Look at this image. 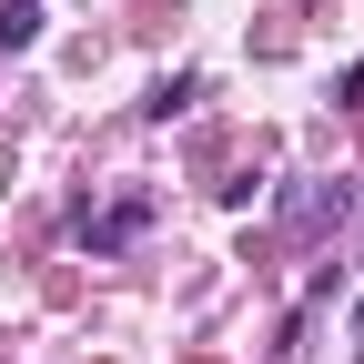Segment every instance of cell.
Listing matches in <instances>:
<instances>
[{"instance_id":"1","label":"cell","mask_w":364,"mask_h":364,"mask_svg":"<svg viewBox=\"0 0 364 364\" xmlns=\"http://www.w3.org/2000/svg\"><path fill=\"white\" fill-rule=\"evenodd\" d=\"M344 213H354L344 182H284V193H273V223H284V233H324V223H344Z\"/></svg>"},{"instance_id":"2","label":"cell","mask_w":364,"mask_h":364,"mask_svg":"<svg viewBox=\"0 0 364 364\" xmlns=\"http://www.w3.org/2000/svg\"><path fill=\"white\" fill-rule=\"evenodd\" d=\"M142 223H152V203H112V213H81V243H91V253H122L132 233H142Z\"/></svg>"},{"instance_id":"3","label":"cell","mask_w":364,"mask_h":364,"mask_svg":"<svg viewBox=\"0 0 364 364\" xmlns=\"http://www.w3.org/2000/svg\"><path fill=\"white\" fill-rule=\"evenodd\" d=\"M41 21H51L41 0H0V51H31V41H41Z\"/></svg>"},{"instance_id":"4","label":"cell","mask_w":364,"mask_h":364,"mask_svg":"<svg viewBox=\"0 0 364 364\" xmlns=\"http://www.w3.org/2000/svg\"><path fill=\"white\" fill-rule=\"evenodd\" d=\"M193 91H203V81H193V71H172V81H152V102H142V112H152V122H172V112H182V102H193Z\"/></svg>"},{"instance_id":"5","label":"cell","mask_w":364,"mask_h":364,"mask_svg":"<svg viewBox=\"0 0 364 364\" xmlns=\"http://www.w3.org/2000/svg\"><path fill=\"white\" fill-rule=\"evenodd\" d=\"M354 364H364V294H354Z\"/></svg>"}]
</instances>
